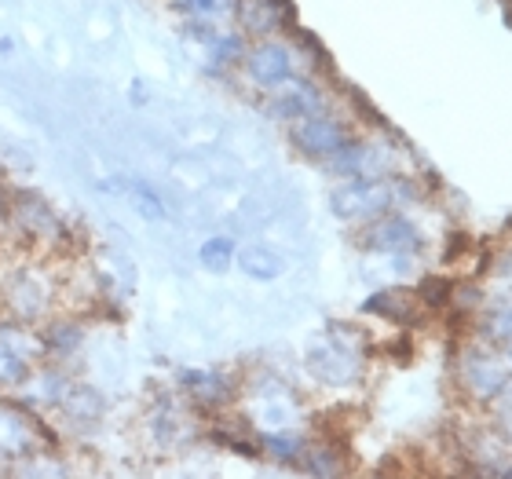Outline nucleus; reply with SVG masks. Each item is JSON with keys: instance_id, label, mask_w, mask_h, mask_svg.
I'll return each mask as SVG.
<instances>
[{"instance_id": "nucleus-1", "label": "nucleus", "mask_w": 512, "mask_h": 479, "mask_svg": "<svg viewBox=\"0 0 512 479\" xmlns=\"http://www.w3.org/2000/svg\"><path fill=\"white\" fill-rule=\"evenodd\" d=\"M366 366V337L344 322H330L326 337L308 348V370L315 381L330 388H348L363 377Z\"/></svg>"}, {"instance_id": "nucleus-2", "label": "nucleus", "mask_w": 512, "mask_h": 479, "mask_svg": "<svg viewBox=\"0 0 512 479\" xmlns=\"http://www.w3.org/2000/svg\"><path fill=\"white\" fill-rule=\"evenodd\" d=\"M399 180H377V176H348V183L330 191V213L344 224H366L374 216L388 213L399 202Z\"/></svg>"}, {"instance_id": "nucleus-3", "label": "nucleus", "mask_w": 512, "mask_h": 479, "mask_svg": "<svg viewBox=\"0 0 512 479\" xmlns=\"http://www.w3.org/2000/svg\"><path fill=\"white\" fill-rule=\"evenodd\" d=\"M0 304L8 311L11 322H41L55 304V282L48 275H41L37 267H19L4 278V289H0Z\"/></svg>"}, {"instance_id": "nucleus-4", "label": "nucleus", "mask_w": 512, "mask_h": 479, "mask_svg": "<svg viewBox=\"0 0 512 479\" xmlns=\"http://www.w3.org/2000/svg\"><path fill=\"white\" fill-rule=\"evenodd\" d=\"M4 220H8V224L33 245H59L63 242V220L55 216V209L44 202L41 194H33V191L11 194L8 205H4Z\"/></svg>"}, {"instance_id": "nucleus-5", "label": "nucleus", "mask_w": 512, "mask_h": 479, "mask_svg": "<svg viewBox=\"0 0 512 479\" xmlns=\"http://www.w3.org/2000/svg\"><path fill=\"white\" fill-rule=\"evenodd\" d=\"M44 447H48V436L33 421L30 406L0 399V461H30Z\"/></svg>"}, {"instance_id": "nucleus-6", "label": "nucleus", "mask_w": 512, "mask_h": 479, "mask_svg": "<svg viewBox=\"0 0 512 479\" xmlns=\"http://www.w3.org/2000/svg\"><path fill=\"white\" fill-rule=\"evenodd\" d=\"M293 147L300 150V154H308V158L315 161H330L333 154H341L348 143H352V128L344 125L341 118H333V114H311V118H300L293 121Z\"/></svg>"}, {"instance_id": "nucleus-7", "label": "nucleus", "mask_w": 512, "mask_h": 479, "mask_svg": "<svg viewBox=\"0 0 512 479\" xmlns=\"http://www.w3.org/2000/svg\"><path fill=\"white\" fill-rule=\"evenodd\" d=\"M509 366L487 348H469L458 359V381L472 403H494V395L509 384Z\"/></svg>"}, {"instance_id": "nucleus-8", "label": "nucleus", "mask_w": 512, "mask_h": 479, "mask_svg": "<svg viewBox=\"0 0 512 479\" xmlns=\"http://www.w3.org/2000/svg\"><path fill=\"white\" fill-rule=\"evenodd\" d=\"M359 242H363V249L381 253V256H414L417 249H421V231H417V224H410L406 216L388 209V213L366 220V231Z\"/></svg>"}, {"instance_id": "nucleus-9", "label": "nucleus", "mask_w": 512, "mask_h": 479, "mask_svg": "<svg viewBox=\"0 0 512 479\" xmlns=\"http://www.w3.org/2000/svg\"><path fill=\"white\" fill-rule=\"evenodd\" d=\"M242 66H246L249 85L264 88V92H275V88H282L286 81H293V52H289V44L271 41V37L253 44V48H246Z\"/></svg>"}, {"instance_id": "nucleus-10", "label": "nucleus", "mask_w": 512, "mask_h": 479, "mask_svg": "<svg viewBox=\"0 0 512 479\" xmlns=\"http://www.w3.org/2000/svg\"><path fill=\"white\" fill-rule=\"evenodd\" d=\"M44 344L26 333L22 322H4L0 326V384H22L33 370Z\"/></svg>"}, {"instance_id": "nucleus-11", "label": "nucleus", "mask_w": 512, "mask_h": 479, "mask_svg": "<svg viewBox=\"0 0 512 479\" xmlns=\"http://www.w3.org/2000/svg\"><path fill=\"white\" fill-rule=\"evenodd\" d=\"M326 110V96L319 92V85H311L304 77H293L282 88L271 92L267 99V114H275L282 121H300L311 118V114H322Z\"/></svg>"}, {"instance_id": "nucleus-12", "label": "nucleus", "mask_w": 512, "mask_h": 479, "mask_svg": "<svg viewBox=\"0 0 512 479\" xmlns=\"http://www.w3.org/2000/svg\"><path fill=\"white\" fill-rule=\"evenodd\" d=\"M180 388L202 410H224L235 403V381L224 370H180Z\"/></svg>"}, {"instance_id": "nucleus-13", "label": "nucleus", "mask_w": 512, "mask_h": 479, "mask_svg": "<svg viewBox=\"0 0 512 479\" xmlns=\"http://www.w3.org/2000/svg\"><path fill=\"white\" fill-rule=\"evenodd\" d=\"M235 15L246 33H278L293 30V4L289 0H235Z\"/></svg>"}, {"instance_id": "nucleus-14", "label": "nucleus", "mask_w": 512, "mask_h": 479, "mask_svg": "<svg viewBox=\"0 0 512 479\" xmlns=\"http://www.w3.org/2000/svg\"><path fill=\"white\" fill-rule=\"evenodd\" d=\"M363 311L366 315H377V319H388V322H399V326H410V322L421 319V311L425 304L417 300V289H381L374 297L363 300Z\"/></svg>"}, {"instance_id": "nucleus-15", "label": "nucleus", "mask_w": 512, "mask_h": 479, "mask_svg": "<svg viewBox=\"0 0 512 479\" xmlns=\"http://www.w3.org/2000/svg\"><path fill=\"white\" fill-rule=\"evenodd\" d=\"M235 264L253 282H275V278L286 275V256L271 249V245H246V249H238Z\"/></svg>"}, {"instance_id": "nucleus-16", "label": "nucleus", "mask_w": 512, "mask_h": 479, "mask_svg": "<svg viewBox=\"0 0 512 479\" xmlns=\"http://www.w3.org/2000/svg\"><path fill=\"white\" fill-rule=\"evenodd\" d=\"M297 465H304L308 472L315 476H341L348 469V461H344V450L337 443H315V447H304Z\"/></svg>"}, {"instance_id": "nucleus-17", "label": "nucleus", "mask_w": 512, "mask_h": 479, "mask_svg": "<svg viewBox=\"0 0 512 479\" xmlns=\"http://www.w3.org/2000/svg\"><path fill=\"white\" fill-rule=\"evenodd\" d=\"M59 406H63V414L70 417V421H77V425H96L99 417H103V410H107L96 392L74 388V384H70V392H66V399Z\"/></svg>"}, {"instance_id": "nucleus-18", "label": "nucleus", "mask_w": 512, "mask_h": 479, "mask_svg": "<svg viewBox=\"0 0 512 479\" xmlns=\"http://www.w3.org/2000/svg\"><path fill=\"white\" fill-rule=\"evenodd\" d=\"M81 326L77 322H55V326H48V333H44V352H52L55 359H66V355H74L77 348H81Z\"/></svg>"}, {"instance_id": "nucleus-19", "label": "nucleus", "mask_w": 512, "mask_h": 479, "mask_svg": "<svg viewBox=\"0 0 512 479\" xmlns=\"http://www.w3.org/2000/svg\"><path fill=\"white\" fill-rule=\"evenodd\" d=\"M235 253H238V245L231 242V238H224V235L205 238L202 249H198V264H202L205 271L220 275V271H227V267L235 264Z\"/></svg>"}, {"instance_id": "nucleus-20", "label": "nucleus", "mask_w": 512, "mask_h": 479, "mask_svg": "<svg viewBox=\"0 0 512 479\" xmlns=\"http://www.w3.org/2000/svg\"><path fill=\"white\" fill-rule=\"evenodd\" d=\"M260 447L275 461H293V465H297L300 454H304V439L286 432V428H275V432H264V436H260Z\"/></svg>"}, {"instance_id": "nucleus-21", "label": "nucleus", "mask_w": 512, "mask_h": 479, "mask_svg": "<svg viewBox=\"0 0 512 479\" xmlns=\"http://www.w3.org/2000/svg\"><path fill=\"white\" fill-rule=\"evenodd\" d=\"M132 205H136V213L143 220H165V202H161V194H154L150 183H132Z\"/></svg>"}, {"instance_id": "nucleus-22", "label": "nucleus", "mask_w": 512, "mask_h": 479, "mask_svg": "<svg viewBox=\"0 0 512 479\" xmlns=\"http://www.w3.org/2000/svg\"><path fill=\"white\" fill-rule=\"evenodd\" d=\"M480 330H483V337L491 344H505L512 337V304L509 308H494V311H487L483 315V322H480Z\"/></svg>"}, {"instance_id": "nucleus-23", "label": "nucleus", "mask_w": 512, "mask_h": 479, "mask_svg": "<svg viewBox=\"0 0 512 479\" xmlns=\"http://www.w3.org/2000/svg\"><path fill=\"white\" fill-rule=\"evenodd\" d=\"M454 297V286H450L447 278H425L421 289H417V300L425 304V311H443Z\"/></svg>"}, {"instance_id": "nucleus-24", "label": "nucleus", "mask_w": 512, "mask_h": 479, "mask_svg": "<svg viewBox=\"0 0 512 479\" xmlns=\"http://www.w3.org/2000/svg\"><path fill=\"white\" fill-rule=\"evenodd\" d=\"M176 8L187 11L191 19H220L227 11H235V0H176Z\"/></svg>"}, {"instance_id": "nucleus-25", "label": "nucleus", "mask_w": 512, "mask_h": 479, "mask_svg": "<svg viewBox=\"0 0 512 479\" xmlns=\"http://www.w3.org/2000/svg\"><path fill=\"white\" fill-rule=\"evenodd\" d=\"M505 359H509V370H512V337L505 341Z\"/></svg>"}, {"instance_id": "nucleus-26", "label": "nucleus", "mask_w": 512, "mask_h": 479, "mask_svg": "<svg viewBox=\"0 0 512 479\" xmlns=\"http://www.w3.org/2000/svg\"><path fill=\"white\" fill-rule=\"evenodd\" d=\"M505 472H509V476H512V465H509V469H505Z\"/></svg>"}]
</instances>
